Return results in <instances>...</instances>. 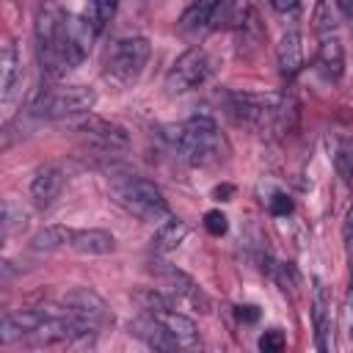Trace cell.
I'll use <instances>...</instances> for the list:
<instances>
[{
	"mask_svg": "<svg viewBox=\"0 0 353 353\" xmlns=\"http://www.w3.org/2000/svg\"><path fill=\"white\" fill-rule=\"evenodd\" d=\"M127 328H130V334L135 339H141L143 345H149L154 350H176L179 347V342L174 339V334L157 317H152V314H141V317L130 320Z\"/></svg>",
	"mask_w": 353,
	"mask_h": 353,
	"instance_id": "obj_11",
	"label": "cell"
},
{
	"mask_svg": "<svg viewBox=\"0 0 353 353\" xmlns=\"http://www.w3.org/2000/svg\"><path fill=\"white\" fill-rule=\"evenodd\" d=\"M276 61H279V72L284 77H295L303 69V39L301 33L290 30L279 39L276 44Z\"/></svg>",
	"mask_w": 353,
	"mask_h": 353,
	"instance_id": "obj_15",
	"label": "cell"
},
{
	"mask_svg": "<svg viewBox=\"0 0 353 353\" xmlns=\"http://www.w3.org/2000/svg\"><path fill=\"white\" fill-rule=\"evenodd\" d=\"M270 276L276 279V284L284 290V292H295V287H298V273H295V268L287 262H273V268H270Z\"/></svg>",
	"mask_w": 353,
	"mask_h": 353,
	"instance_id": "obj_26",
	"label": "cell"
},
{
	"mask_svg": "<svg viewBox=\"0 0 353 353\" xmlns=\"http://www.w3.org/2000/svg\"><path fill=\"white\" fill-rule=\"evenodd\" d=\"M314 63H317V72L325 80H339L342 77V72H345V50H342V41L336 39V33L320 36Z\"/></svg>",
	"mask_w": 353,
	"mask_h": 353,
	"instance_id": "obj_14",
	"label": "cell"
},
{
	"mask_svg": "<svg viewBox=\"0 0 353 353\" xmlns=\"http://www.w3.org/2000/svg\"><path fill=\"white\" fill-rule=\"evenodd\" d=\"M110 190L116 196V201L138 215L141 221H149V223H163L165 218H171V207L168 201L163 199L160 188L143 176H135V174H121V176H113L110 179Z\"/></svg>",
	"mask_w": 353,
	"mask_h": 353,
	"instance_id": "obj_2",
	"label": "cell"
},
{
	"mask_svg": "<svg viewBox=\"0 0 353 353\" xmlns=\"http://www.w3.org/2000/svg\"><path fill=\"white\" fill-rule=\"evenodd\" d=\"M154 273H157V279L171 290V295L174 298H182L185 303H190L193 309H199V312H210V298H207V292L185 273V270H179L176 265H168V262H154V268H152Z\"/></svg>",
	"mask_w": 353,
	"mask_h": 353,
	"instance_id": "obj_8",
	"label": "cell"
},
{
	"mask_svg": "<svg viewBox=\"0 0 353 353\" xmlns=\"http://www.w3.org/2000/svg\"><path fill=\"white\" fill-rule=\"evenodd\" d=\"M63 127H69V130L85 135V138H88L99 152H105V154H116V152H121V149L130 146V135H127V130H124L121 124H116V121H110V119H102V116H97V113H91V110L66 119Z\"/></svg>",
	"mask_w": 353,
	"mask_h": 353,
	"instance_id": "obj_5",
	"label": "cell"
},
{
	"mask_svg": "<svg viewBox=\"0 0 353 353\" xmlns=\"http://www.w3.org/2000/svg\"><path fill=\"white\" fill-rule=\"evenodd\" d=\"M132 301L135 306L143 312V314H160L165 309H176L174 306V295H165L154 287H141V290H132Z\"/></svg>",
	"mask_w": 353,
	"mask_h": 353,
	"instance_id": "obj_21",
	"label": "cell"
},
{
	"mask_svg": "<svg viewBox=\"0 0 353 353\" xmlns=\"http://www.w3.org/2000/svg\"><path fill=\"white\" fill-rule=\"evenodd\" d=\"M204 229H207L212 237H221V234H226L229 221H226V215H223L221 210H210V212H204Z\"/></svg>",
	"mask_w": 353,
	"mask_h": 353,
	"instance_id": "obj_28",
	"label": "cell"
},
{
	"mask_svg": "<svg viewBox=\"0 0 353 353\" xmlns=\"http://www.w3.org/2000/svg\"><path fill=\"white\" fill-rule=\"evenodd\" d=\"M149 55H152L149 39H143V36L119 39V41L108 50V55H105L102 77H105L110 85H116V88H127V85H132V83L141 77V72H143Z\"/></svg>",
	"mask_w": 353,
	"mask_h": 353,
	"instance_id": "obj_3",
	"label": "cell"
},
{
	"mask_svg": "<svg viewBox=\"0 0 353 353\" xmlns=\"http://www.w3.org/2000/svg\"><path fill=\"white\" fill-rule=\"evenodd\" d=\"M210 72H212L210 55H207L201 47H190V50H185V52L171 63V69H168V74H165V91H168L171 97L188 94V91L199 88V85L210 77Z\"/></svg>",
	"mask_w": 353,
	"mask_h": 353,
	"instance_id": "obj_6",
	"label": "cell"
},
{
	"mask_svg": "<svg viewBox=\"0 0 353 353\" xmlns=\"http://www.w3.org/2000/svg\"><path fill=\"white\" fill-rule=\"evenodd\" d=\"M342 237H345V245L353 251V204H350V210H347V215L342 221Z\"/></svg>",
	"mask_w": 353,
	"mask_h": 353,
	"instance_id": "obj_30",
	"label": "cell"
},
{
	"mask_svg": "<svg viewBox=\"0 0 353 353\" xmlns=\"http://www.w3.org/2000/svg\"><path fill=\"white\" fill-rule=\"evenodd\" d=\"M234 314H237V320H243V323H254V320H259V309H256V306H251V303L237 306V309H234Z\"/></svg>",
	"mask_w": 353,
	"mask_h": 353,
	"instance_id": "obj_31",
	"label": "cell"
},
{
	"mask_svg": "<svg viewBox=\"0 0 353 353\" xmlns=\"http://www.w3.org/2000/svg\"><path fill=\"white\" fill-rule=\"evenodd\" d=\"M312 320H314L317 347L328 350V336H331V328H334V317H331V290L323 279H314V287H312Z\"/></svg>",
	"mask_w": 353,
	"mask_h": 353,
	"instance_id": "obj_10",
	"label": "cell"
},
{
	"mask_svg": "<svg viewBox=\"0 0 353 353\" xmlns=\"http://www.w3.org/2000/svg\"><path fill=\"white\" fill-rule=\"evenodd\" d=\"M270 3H273L276 11H292L298 6V0H270Z\"/></svg>",
	"mask_w": 353,
	"mask_h": 353,
	"instance_id": "obj_32",
	"label": "cell"
},
{
	"mask_svg": "<svg viewBox=\"0 0 353 353\" xmlns=\"http://www.w3.org/2000/svg\"><path fill=\"white\" fill-rule=\"evenodd\" d=\"M28 226V212L14 199L3 201V237H14Z\"/></svg>",
	"mask_w": 353,
	"mask_h": 353,
	"instance_id": "obj_23",
	"label": "cell"
},
{
	"mask_svg": "<svg viewBox=\"0 0 353 353\" xmlns=\"http://www.w3.org/2000/svg\"><path fill=\"white\" fill-rule=\"evenodd\" d=\"M226 196H232V185H218V188H215V199H221V201H229Z\"/></svg>",
	"mask_w": 353,
	"mask_h": 353,
	"instance_id": "obj_33",
	"label": "cell"
},
{
	"mask_svg": "<svg viewBox=\"0 0 353 353\" xmlns=\"http://www.w3.org/2000/svg\"><path fill=\"white\" fill-rule=\"evenodd\" d=\"M116 8H119V0H88L85 8H83V17L88 19V25L99 36L108 28V22L116 17Z\"/></svg>",
	"mask_w": 353,
	"mask_h": 353,
	"instance_id": "obj_22",
	"label": "cell"
},
{
	"mask_svg": "<svg viewBox=\"0 0 353 353\" xmlns=\"http://www.w3.org/2000/svg\"><path fill=\"white\" fill-rule=\"evenodd\" d=\"M221 3H223V0H193V3L185 8V14H182V28H185V30H199V28L210 25V22L215 19Z\"/></svg>",
	"mask_w": 353,
	"mask_h": 353,
	"instance_id": "obj_20",
	"label": "cell"
},
{
	"mask_svg": "<svg viewBox=\"0 0 353 353\" xmlns=\"http://www.w3.org/2000/svg\"><path fill=\"white\" fill-rule=\"evenodd\" d=\"M334 165L345 182H353V141H339L334 152Z\"/></svg>",
	"mask_w": 353,
	"mask_h": 353,
	"instance_id": "obj_25",
	"label": "cell"
},
{
	"mask_svg": "<svg viewBox=\"0 0 353 353\" xmlns=\"http://www.w3.org/2000/svg\"><path fill=\"white\" fill-rule=\"evenodd\" d=\"M97 102L94 88L88 85H66V88H47L36 97L33 102V113L39 119H55V121H66L72 116L88 113Z\"/></svg>",
	"mask_w": 353,
	"mask_h": 353,
	"instance_id": "obj_4",
	"label": "cell"
},
{
	"mask_svg": "<svg viewBox=\"0 0 353 353\" xmlns=\"http://www.w3.org/2000/svg\"><path fill=\"white\" fill-rule=\"evenodd\" d=\"M336 3H339V8H342L345 14H350V17H353V0H336Z\"/></svg>",
	"mask_w": 353,
	"mask_h": 353,
	"instance_id": "obj_34",
	"label": "cell"
},
{
	"mask_svg": "<svg viewBox=\"0 0 353 353\" xmlns=\"http://www.w3.org/2000/svg\"><path fill=\"white\" fill-rule=\"evenodd\" d=\"M152 317H157L174 334V339L179 342V347H196L199 345V328H196V323L188 314H182L176 309H165V312L152 314Z\"/></svg>",
	"mask_w": 353,
	"mask_h": 353,
	"instance_id": "obj_17",
	"label": "cell"
},
{
	"mask_svg": "<svg viewBox=\"0 0 353 353\" xmlns=\"http://www.w3.org/2000/svg\"><path fill=\"white\" fill-rule=\"evenodd\" d=\"M268 207H270L273 215H287V212H292V201H290V196H284V193H273V199H268Z\"/></svg>",
	"mask_w": 353,
	"mask_h": 353,
	"instance_id": "obj_29",
	"label": "cell"
},
{
	"mask_svg": "<svg viewBox=\"0 0 353 353\" xmlns=\"http://www.w3.org/2000/svg\"><path fill=\"white\" fill-rule=\"evenodd\" d=\"M284 345H287V339H284V334L279 328H270V331H265L259 336V350L262 353H281Z\"/></svg>",
	"mask_w": 353,
	"mask_h": 353,
	"instance_id": "obj_27",
	"label": "cell"
},
{
	"mask_svg": "<svg viewBox=\"0 0 353 353\" xmlns=\"http://www.w3.org/2000/svg\"><path fill=\"white\" fill-rule=\"evenodd\" d=\"M63 190V171L52 163L41 165L30 179V199L36 207H50Z\"/></svg>",
	"mask_w": 353,
	"mask_h": 353,
	"instance_id": "obj_12",
	"label": "cell"
},
{
	"mask_svg": "<svg viewBox=\"0 0 353 353\" xmlns=\"http://www.w3.org/2000/svg\"><path fill=\"white\" fill-rule=\"evenodd\" d=\"M72 248L88 256H105L116 251V237L108 229H80L72 237Z\"/></svg>",
	"mask_w": 353,
	"mask_h": 353,
	"instance_id": "obj_16",
	"label": "cell"
},
{
	"mask_svg": "<svg viewBox=\"0 0 353 353\" xmlns=\"http://www.w3.org/2000/svg\"><path fill=\"white\" fill-rule=\"evenodd\" d=\"M234 36H237V52L243 58H254L259 52V47L265 44V25L254 8H245L240 14Z\"/></svg>",
	"mask_w": 353,
	"mask_h": 353,
	"instance_id": "obj_13",
	"label": "cell"
},
{
	"mask_svg": "<svg viewBox=\"0 0 353 353\" xmlns=\"http://www.w3.org/2000/svg\"><path fill=\"white\" fill-rule=\"evenodd\" d=\"M185 237H188V223L182 218H174L171 215V218H165L157 226V232L152 237V248H154V254H168V251L179 248Z\"/></svg>",
	"mask_w": 353,
	"mask_h": 353,
	"instance_id": "obj_18",
	"label": "cell"
},
{
	"mask_svg": "<svg viewBox=\"0 0 353 353\" xmlns=\"http://www.w3.org/2000/svg\"><path fill=\"white\" fill-rule=\"evenodd\" d=\"M72 237H74V229L61 226V223H52V226L39 229L30 237V248L33 251H58L63 245H72Z\"/></svg>",
	"mask_w": 353,
	"mask_h": 353,
	"instance_id": "obj_19",
	"label": "cell"
},
{
	"mask_svg": "<svg viewBox=\"0 0 353 353\" xmlns=\"http://www.w3.org/2000/svg\"><path fill=\"white\" fill-rule=\"evenodd\" d=\"M163 135L190 165H212L223 154V135L210 116H193L182 124L165 127Z\"/></svg>",
	"mask_w": 353,
	"mask_h": 353,
	"instance_id": "obj_1",
	"label": "cell"
},
{
	"mask_svg": "<svg viewBox=\"0 0 353 353\" xmlns=\"http://www.w3.org/2000/svg\"><path fill=\"white\" fill-rule=\"evenodd\" d=\"M61 303L66 306V312L77 314L80 320H85V323H91L97 328H105V325L113 323V312L105 303V298L99 292L88 290V287H74V290L63 292Z\"/></svg>",
	"mask_w": 353,
	"mask_h": 353,
	"instance_id": "obj_7",
	"label": "cell"
},
{
	"mask_svg": "<svg viewBox=\"0 0 353 353\" xmlns=\"http://www.w3.org/2000/svg\"><path fill=\"white\" fill-rule=\"evenodd\" d=\"M336 6H339L336 0H320V3H317L312 22H314V30H317L320 36H328V33L336 30Z\"/></svg>",
	"mask_w": 353,
	"mask_h": 353,
	"instance_id": "obj_24",
	"label": "cell"
},
{
	"mask_svg": "<svg viewBox=\"0 0 353 353\" xmlns=\"http://www.w3.org/2000/svg\"><path fill=\"white\" fill-rule=\"evenodd\" d=\"M22 88V58L17 52V44L8 41L0 55V102L3 108H11Z\"/></svg>",
	"mask_w": 353,
	"mask_h": 353,
	"instance_id": "obj_9",
	"label": "cell"
}]
</instances>
